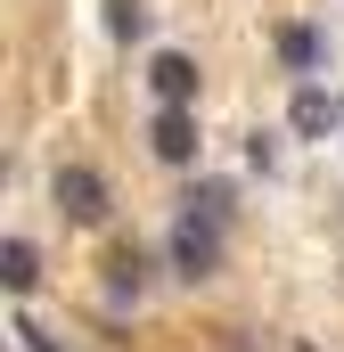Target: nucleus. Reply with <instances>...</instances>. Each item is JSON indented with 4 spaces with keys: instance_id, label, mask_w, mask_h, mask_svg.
Returning a JSON list of instances; mask_svg holds the SVG:
<instances>
[{
    "instance_id": "obj_2",
    "label": "nucleus",
    "mask_w": 344,
    "mask_h": 352,
    "mask_svg": "<svg viewBox=\"0 0 344 352\" xmlns=\"http://www.w3.org/2000/svg\"><path fill=\"white\" fill-rule=\"evenodd\" d=\"M50 197H58V213H66L74 230H98V221H107V180L90 173V164H58Z\"/></svg>"
},
{
    "instance_id": "obj_12",
    "label": "nucleus",
    "mask_w": 344,
    "mask_h": 352,
    "mask_svg": "<svg viewBox=\"0 0 344 352\" xmlns=\"http://www.w3.org/2000/svg\"><path fill=\"white\" fill-rule=\"evenodd\" d=\"M8 336H17V344H25V352H58V344H50V336H41V328H33V320H17Z\"/></svg>"
},
{
    "instance_id": "obj_5",
    "label": "nucleus",
    "mask_w": 344,
    "mask_h": 352,
    "mask_svg": "<svg viewBox=\"0 0 344 352\" xmlns=\"http://www.w3.org/2000/svg\"><path fill=\"white\" fill-rule=\"evenodd\" d=\"M197 82H205V74H197L189 50H156V58H148V90H156V107H197Z\"/></svg>"
},
{
    "instance_id": "obj_4",
    "label": "nucleus",
    "mask_w": 344,
    "mask_h": 352,
    "mask_svg": "<svg viewBox=\"0 0 344 352\" xmlns=\"http://www.w3.org/2000/svg\"><path fill=\"white\" fill-rule=\"evenodd\" d=\"M148 148H156L164 164H197V148H205V140H197V107H156V115H148Z\"/></svg>"
},
{
    "instance_id": "obj_10",
    "label": "nucleus",
    "mask_w": 344,
    "mask_h": 352,
    "mask_svg": "<svg viewBox=\"0 0 344 352\" xmlns=\"http://www.w3.org/2000/svg\"><path fill=\"white\" fill-rule=\"evenodd\" d=\"M107 33L115 41H148V0H107Z\"/></svg>"
},
{
    "instance_id": "obj_1",
    "label": "nucleus",
    "mask_w": 344,
    "mask_h": 352,
    "mask_svg": "<svg viewBox=\"0 0 344 352\" xmlns=\"http://www.w3.org/2000/svg\"><path fill=\"white\" fill-rule=\"evenodd\" d=\"M164 263H172V278H213L222 270V221H197V213H180L172 221V238H164Z\"/></svg>"
},
{
    "instance_id": "obj_6",
    "label": "nucleus",
    "mask_w": 344,
    "mask_h": 352,
    "mask_svg": "<svg viewBox=\"0 0 344 352\" xmlns=\"http://www.w3.org/2000/svg\"><path fill=\"white\" fill-rule=\"evenodd\" d=\"M270 50H279V66H287V74H303V82L328 66V33H320V25H303V16H295V25H279V33H270Z\"/></svg>"
},
{
    "instance_id": "obj_8",
    "label": "nucleus",
    "mask_w": 344,
    "mask_h": 352,
    "mask_svg": "<svg viewBox=\"0 0 344 352\" xmlns=\"http://www.w3.org/2000/svg\"><path fill=\"white\" fill-rule=\"evenodd\" d=\"M140 287H148V254L123 246V254L107 263V303H140Z\"/></svg>"
},
{
    "instance_id": "obj_9",
    "label": "nucleus",
    "mask_w": 344,
    "mask_h": 352,
    "mask_svg": "<svg viewBox=\"0 0 344 352\" xmlns=\"http://www.w3.org/2000/svg\"><path fill=\"white\" fill-rule=\"evenodd\" d=\"M180 213H197V221H230V180H197V188L180 197Z\"/></svg>"
},
{
    "instance_id": "obj_3",
    "label": "nucleus",
    "mask_w": 344,
    "mask_h": 352,
    "mask_svg": "<svg viewBox=\"0 0 344 352\" xmlns=\"http://www.w3.org/2000/svg\"><path fill=\"white\" fill-rule=\"evenodd\" d=\"M287 131H295V140H336V131H344V98H328L320 82H295V98H287Z\"/></svg>"
},
{
    "instance_id": "obj_11",
    "label": "nucleus",
    "mask_w": 344,
    "mask_h": 352,
    "mask_svg": "<svg viewBox=\"0 0 344 352\" xmlns=\"http://www.w3.org/2000/svg\"><path fill=\"white\" fill-rule=\"evenodd\" d=\"M246 164H255V173H270V164H279V140H270V131H255V140H246Z\"/></svg>"
},
{
    "instance_id": "obj_7",
    "label": "nucleus",
    "mask_w": 344,
    "mask_h": 352,
    "mask_svg": "<svg viewBox=\"0 0 344 352\" xmlns=\"http://www.w3.org/2000/svg\"><path fill=\"white\" fill-rule=\"evenodd\" d=\"M33 278H41L33 238H8V246H0V287H8V295H33Z\"/></svg>"
}]
</instances>
